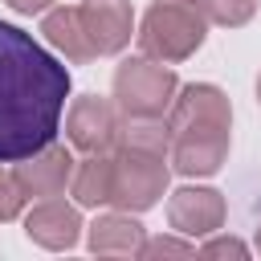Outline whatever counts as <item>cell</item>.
Listing matches in <instances>:
<instances>
[{"label":"cell","instance_id":"ac0fdd59","mask_svg":"<svg viewBox=\"0 0 261 261\" xmlns=\"http://www.w3.org/2000/svg\"><path fill=\"white\" fill-rule=\"evenodd\" d=\"M196 253H200V257H249V245L237 241V237H212V241H204Z\"/></svg>","mask_w":261,"mask_h":261},{"label":"cell","instance_id":"3957f363","mask_svg":"<svg viewBox=\"0 0 261 261\" xmlns=\"http://www.w3.org/2000/svg\"><path fill=\"white\" fill-rule=\"evenodd\" d=\"M179 94V77L167 61L155 57H126L114 69V102L126 118H163Z\"/></svg>","mask_w":261,"mask_h":261},{"label":"cell","instance_id":"2e32d148","mask_svg":"<svg viewBox=\"0 0 261 261\" xmlns=\"http://www.w3.org/2000/svg\"><path fill=\"white\" fill-rule=\"evenodd\" d=\"M24 200L29 192L20 188V179L12 171H0V220H16L24 212Z\"/></svg>","mask_w":261,"mask_h":261},{"label":"cell","instance_id":"4fadbf2b","mask_svg":"<svg viewBox=\"0 0 261 261\" xmlns=\"http://www.w3.org/2000/svg\"><path fill=\"white\" fill-rule=\"evenodd\" d=\"M41 33L45 41L73 65H86L94 61V45L86 37V24H82V8L77 4H57V8H45V20H41Z\"/></svg>","mask_w":261,"mask_h":261},{"label":"cell","instance_id":"44dd1931","mask_svg":"<svg viewBox=\"0 0 261 261\" xmlns=\"http://www.w3.org/2000/svg\"><path fill=\"white\" fill-rule=\"evenodd\" d=\"M257 102H261V77H257Z\"/></svg>","mask_w":261,"mask_h":261},{"label":"cell","instance_id":"e0dca14e","mask_svg":"<svg viewBox=\"0 0 261 261\" xmlns=\"http://www.w3.org/2000/svg\"><path fill=\"white\" fill-rule=\"evenodd\" d=\"M139 257H196V245L175 241V237H151V241H143Z\"/></svg>","mask_w":261,"mask_h":261},{"label":"cell","instance_id":"6da1fadb","mask_svg":"<svg viewBox=\"0 0 261 261\" xmlns=\"http://www.w3.org/2000/svg\"><path fill=\"white\" fill-rule=\"evenodd\" d=\"M69 69L33 33L0 20V163H16L57 139Z\"/></svg>","mask_w":261,"mask_h":261},{"label":"cell","instance_id":"7c38bea8","mask_svg":"<svg viewBox=\"0 0 261 261\" xmlns=\"http://www.w3.org/2000/svg\"><path fill=\"white\" fill-rule=\"evenodd\" d=\"M143 241H147L143 224L135 220V212H122V208L98 216V220L86 228V245H90V253H98V257H139Z\"/></svg>","mask_w":261,"mask_h":261},{"label":"cell","instance_id":"5b68a950","mask_svg":"<svg viewBox=\"0 0 261 261\" xmlns=\"http://www.w3.org/2000/svg\"><path fill=\"white\" fill-rule=\"evenodd\" d=\"M65 139L69 147H77L82 155H110L122 139V110L114 98H98V94H82L69 102L65 114Z\"/></svg>","mask_w":261,"mask_h":261},{"label":"cell","instance_id":"9c48e42d","mask_svg":"<svg viewBox=\"0 0 261 261\" xmlns=\"http://www.w3.org/2000/svg\"><path fill=\"white\" fill-rule=\"evenodd\" d=\"M24 237L33 245H41V249H53V253L73 249L77 237H82V212H77V204H65L57 196L37 200L29 208V216H24Z\"/></svg>","mask_w":261,"mask_h":261},{"label":"cell","instance_id":"30bf717a","mask_svg":"<svg viewBox=\"0 0 261 261\" xmlns=\"http://www.w3.org/2000/svg\"><path fill=\"white\" fill-rule=\"evenodd\" d=\"M77 8H82V24H86V37H90L98 57L122 53L130 45V37H135L130 0H86Z\"/></svg>","mask_w":261,"mask_h":261},{"label":"cell","instance_id":"277c9868","mask_svg":"<svg viewBox=\"0 0 261 261\" xmlns=\"http://www.w3.org/2000/svg\"><path fill=\"white\" fill-rule=\"evenodd\" d=\"M171 159L159 155V151H143V147H130V143H118L114 147V192H110V204L122 208V212H147L159 204V196L167 192L171 184Z\"/></svg>","mask_w":261,"mask_h":261},{"label":"cell","instance_id":"8fae6325","mask_svg":"<svg viewBox=\"0 0 261 261\" xmlns=\"http://www.w3.org/2000/svg\"><path fill=\"white\" fill-rule=\"evenodd\" d=\"M171 171L179 175H216L228 159V130H184L171 135Z\"/></svg>","mask_w":261,"mask_h":261},{"label":"cell","instance_id":"52a82bcc","mask_svg":"<svg viewBox=\"0 0 261 261\" xmlns=\"http://www.w3.org/2000/svg\"><path fill=\"white\" fill-rule=\"evenodd\" d=\"M73 155H69V147L65 143H45L41 151H33V155H24V159H16V167H12V175L20 179V188L29 192V200L37 196V200H45V196H61L65 188H69V179H73Z\"/></svg>","mask_w":261,"mask_h":261},{"label":"cell","instance_id":"5bb4252c","mask_svg":"<svg viewBox=\"0 0 261 261\" xmlns=\"http://www.w3.org/2000/svg\"><path fill=\"white\" fill-rule=\"evenodd\" d=\"M110 192H114V151L110 155H86L73 167V179H69L73 204L98 208V204H110Z\"/></svg>","mask_w":261,"mask_h":261},{"label":"cell","instance_id":"9a60e30c","mask_svg":"<svg viewBox=\"0 0 261 261\" xmlns=\"http://www.w3.org/2000/svg\"><path fill=\"white\" fill-rule=\"evenodd\" d=\"M208 24H220V29H241L257 16V0H200Z\"/></svg>","mask_w":261,"mask_h":261},{"label":"cell","instance_id":"d6986e66","mask_svg":"<svg viewBox=\"0 0 261 261\" xmlns=\"http://www.w3.org/2000/svg\"><path fill=\"white\" fill-rule=\"evenodd\" d=\"M12 12H20V16H33V12H45L53 0H4Z\"/></svg>","mask_w":261,"mask_h":261},{"label":"cell","instance_id":"8992f818","mask_svg":"<svg viewBox=\"0 0 261 261\" xmlns=\"http://www.w3.org/2000/svg\"><path fill=\"white\" fill-rule=\"evenodd\" d=\"M167 126H171V135H184V130H228L232 126V102L212 82H188V86H179V94H175V102L167 110Z\"/></svg>","mask_w":261,"mask_h":261},{"label":"cell","instance_id":"7402d4cb","mask_svg":"<svg viewBox=\"0 0 261 261\" xmlns=\"http://www.w3.org/2000/svg\"><path fill=\"white\" fill-rule=\"evenodd\" d=\"M196 4H200V0H196Z\"/></svg>","mask_w":261,"mask_h":261},{"label":"cell","instance_id":"ba28073f","mask_svg":"<svg viewBox=\"0 0 261 261\" xmlns=\"http://www.w3.org/2000/svg\"><path fill=\"white\" fill-rule=\"evenodd\" d=\"M167 224L179 237H212L224 224V196L216 188H175L167 196Z\"/></svg>","mask_w":261,"mask_h":261},{"label":"cell","instance_id":"ffe728a7","mask_svg":"<svg viewBox=\"0 0 261 261\" xmlns=\"http://www.w3.org/2000/svg\"><path fill=\"white\" fill-rule=\"evenodd\" d=\"M257 253H261V228H257Z\"/></svg>","mask_w":261,"mask_h":261},{"label":"cell","instance_id":"7a4b0ae2","mask_svg":"<svg viewBox=\"0 0 261 261\" xmlns=\"http://www.w3.org/2000/svg\"><path fill=\"white\" fill-rule=\"evenodd\" d=\"M139 49L155 61H188L204 37H208V16L196 0H155L147 12H143V24H139Z\"/></svg>","mask_w":261,"mask_h":261}]
</instances>
